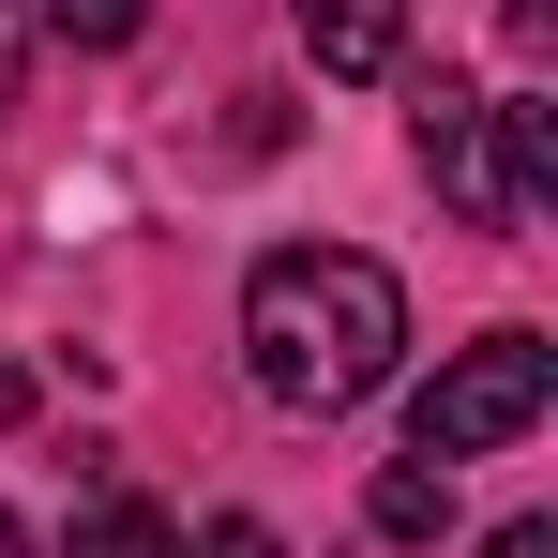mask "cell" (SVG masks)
I'll return each mask as SVG.
<instances>
[{
	"label": "cell",
	"instance_id": "cell-4",
	"mask_svg": "<svg viewBox=\"0 0 558 558\" xmlns=\"http://www.w3.org/2000/svg\"><path fill=\"white\" fill-rule=\"evenodd\" d=\"M287 15H302L317 76H392L408 61V0H287Z\"/></svg>",
	"mask_w": 558,
	"mask_h": 558
},
{
	"label": "cell",
	"instance_id": "cell-6",
	"mask_svg": "<svg viewBox=\"0 0 558 558\" xmlns=\"http://www.w3.org/2000/svg\"><path fill=\"white\" fill-rule=\"evenodd\" d=\"M363 529H377V544H438V529H453V468H377Z\"/></svg>",
	"mask_w": 558,
	"mask_h": 558
},
{
	"label": "cell",
	"instance_id": "cell-9",
	"mask_svg": "<svg viewBox=\"0 0 558 558\" xmlns=\"http://www.w3.org/2000/svg\"><path fill=\"white\" fill-rule=\"evenodd\" d=\"M15 61H31V0H0V106H15Z\"/></svg>",
	"mask_w": 558,
	"mask_h": 558
},
{
	"label": "cell",
	"instance_id": "cell-8",
	"mask_svg": "<svg viewBox=\"0 0 558 558\" xmlns=\"http://www.w3.org/2000/svg\"><path fill=\"white\" fill-rule=\"evenodd\" d=\"M182 558H287V544H272V529H257V513H211V529H196Z\"/></svg>",
	"mask_w": 558,
	"mask_h": 558
},
{
	"label": "cell",
	"instance_id": "cell-7",
	"mask_svg": "<svg viewBox=\"0 0 558 558\" xmlns=\"http://www.w3.org/2000/svg\"><path fill=\"white\" fill-rule=\"evenodd\" d=\"M46 31H61V46H136L151 0H46Z\"/></svg>",
	"mask_w": 558,
	"mask_h": 558
},
{
	"label": "cell",
	"instance_id": "cell-12",
	"mask_svg": "<svg viewBox=\"0 0 558 558\" xmlns=\"http://www.w3.org/2000/svg\"><path fill=\"white\" fill-rule=\"evenodd\" d=\"M0 558H31V529H15V513H0Z\"/></svg>",
	"mask_w": 558,
	"mask_h": 558
},
{
	"label": "cell",
	"instance_id": "cell-11",
	"mask_svg": "<svg viewBox=\"0 0 558 558\" xmlns=\"http://www.w3.org/2000/svg\"><path fill=\"white\" fill-rule=\"evenodd\" d=\"M0 423H31V377H15V363H0Z\"/></svg>",
	"mask_w": 558,
	"mask_h": 558
},
{
	"label": "cell",
	"instance_id": "cell-3",
	"mask_svg": "<svg viewBox=\"0 0 558 558\" xmlns=\"http://www.w3.org/2000/svg\"><path fill=\"white\" fill-rule=\"evenodd\" d=\"M408 136H423V182L453 196L468 227H498V106L468 76H408Z\"/></svg>",
	"mask_w": 558,
	"mask_h": 558
},
{
	"label": "cell",
	"instance_id": "cell-1",
	"mask_svg": "<svg viewBox=\"0 0 558 558\" xmlns=\"http://www.w3.org/2000/svg\"><path fill=\"white\" fill-rule=\"evenodd\" d=\"M242 363H257V392L287 423H348L408 363V287L363 242H272L257 287H242Z\"/></svg>",
	"mask_w": 558,
	"mask_h": 558
},
{
	"label": "cell",
	"instance_id": "cell-5",
	"mask_svg": "<svg viewBox=\"0 0 558 558\" xmlns=\"http://www.w3.org/2000/svg\"><path fill=\"white\" fill-rule=\"evenodd\" d=\"M61 558H182V529L136 498V483H106V498H76V529H61Z\"/></svg>",
	"mask_w": 558,
	"mask_h": 558
},
{
	"label": "cell",
	"instance_id": "cell-10",
	"mask_svg": "<svg viewBox=\"0 0 558 558\" xmlns=\"http://www.w3.org/2000/svg\"><path fill=\"white\" fill-rule=\"evenodd\" d=\"M483 558H558V529H544V513H513V529H498Z\"/></svg>",
	"mask_w": 558,
	"mask_h": 558
},
{
	"label": "cell",
	"instance_id": "cell-2",
	"mask_svg": "<svg viewBox=\"0 0 558 558\" xmlns=\"http://www.w3.org/2000/svg\"><path fill=\"white\" fill-rule=\"evenodd\" d=\"M544 408H558V348H544V332H483V348H453V363L423 377V408H408V468L513 453Z\"/></svg>",
	"mask_w": 558,
	"mask_h": 558
}]
</instances>
